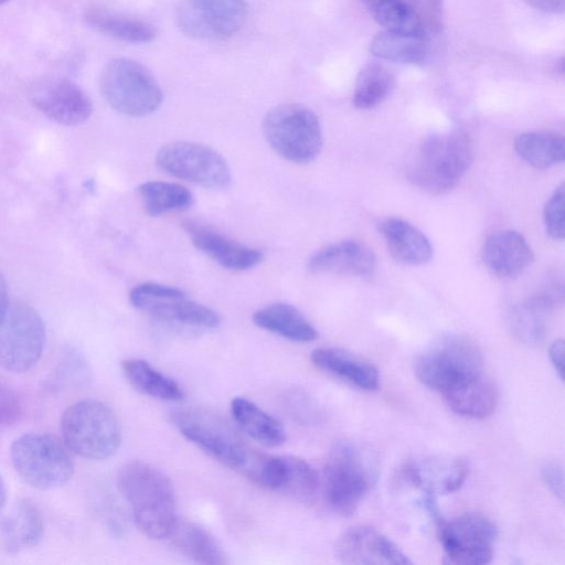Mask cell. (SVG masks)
Masks as SVG:
<instances>
[{
  "label": "cell",
  "instance_id": "obj_25",
  "mask_svg": "<svg viewBox=\"0 0 565 565\" xmlns=\"http://www.w3.org/2000/svg\"><path fill=\"white\" fill-rule=\"evenodd\" d=\"M380 232L388 253L396 262L418 266L430 260L433 247L429 239L407 221L386 218L380 224Z\"/></svg>",
  "mask_w": 565,
  "mask_h": 565
},
{
  "label": "cell",
  "instance_id": "obj_20",
  "mask_svg": "<svg viewBox=\"0 0 565 565\" xmlns=\"http://www.w3.org/2000/svg\"><path fill=\"white\" fill-rule=\"evenodd\" d=\"M313 274L347 275L370 278L376 268L373 252L356 241L338 242L316 252L308 260Z\"/></svg>",
  "mask_w": 565,
  "mask_h": 565
},
{
  "label": "cell",
  "instance_id": "obj_35",
  "mask_svg": "<svg viewBox=\"0 0 565 565\" xmlns=\"http://www.w3.org/2000/svg\"><path fill=\"white\" fill-rule=\"evenodd\" d=\"M137 191L146 212L152 216L186 210L193 201L191 192L179 183L149 181Z\"/></svg>",
  "mask_w": 565,
  "mask_h": 565
},
{
  "label": "cell",
  "instance_id": "obj_23",
  "mask_svg": "<svg viewBox=\"0 0 565 565\" xmlns=\"http://www.w3.org/2000/svg\"><path fill=\"white\" fill-rule=\"evenodd\" d=\"M312 364L329 375L362 391L380 384L379 370L370 361L340 348H318L311 352Z\"/></svg>",
  "mask_w": 565,
  "mask_h": 565
},
{
  "label": "cell",
  "instance_id": "obj_3",
  "mask_svg": "<svg viewBox=\"0 0 565 565\" xmlns=\"http://www.w3.org/2000/svg\"><path fill=\"white\" fill-rule=\"evenodd\" d=\"M61 431L70 451L93 460L111 457L121 443L116 413L104 402L93 398L77 401L65 409Z\"/></svg>",
  "mask_w": 565,
  "mask_h": 565
},
{
  "label": "cell",
  "instance_id": "obj_31",
  "mask_svg": "<svg viewBox=\"0 0 565 565\" xmlns=\"http://www.w3.org/2000/svg\"><path fill=\"white\" fill-rule=\"evenodd\" d=\"M121 369L129 384L143 395L168 402L180 401L183 397L181 386L173 379L145 360H125Z\"/></svg>",
  "mask_w": 565,
  "mask_h": 565
},
{
  "label": "cell",
  "instance_id": "obj_1",
  "mask_svg": "<svg viewBox=\"0 0 565 565\" xmlns=\"http://www.w3.org/2000/svg\"><path fill=\"white\" fill-rule=\"evenodd\" d=\"M117 487L139 530L151 539H168L179 519L171 480L154 466L134 460L118 471Z\"/></svg>",
  "mask_w": 565,
  "mask_h": 565
},
{
  "label": "cell",
  "instance_id": "obj_14",
  "mask_svg": "<svg viewBox=\"0 0 565 565\" xmlns=\"http://www.w3.org/2000/svg\"><path fill=\"white\" fill-rule=\"evenodd\" d=\"M438 539L445 557L454 564H488L493 557L495 525L486 516L465 513L449 520L439 519Z\"/></svg>",
  "mask_w": 565,
  "mask_h": 565
},
{
  "label": "cell",
  "instance_id": "obj_15",
  "mask_svg": "<svg viewBox=\"0 0 565 565\" xmlns=\"http://www.w3.org/2000/svg\"><path fill=\"white\" fill-rule=\"evenodd\" d=\"M247 14L245 0H183L177 20L181 31L189 36L223 40L243 28Z\"/></svg>",
  "mask_w": 565,
  "mask_h": 565
},
{
  "label": "cell",
  "instance_id": "obj_24",
  "mask_svg": "<svg viewBox=\"0 0 565 565\" xmlns=\"http://www.w3.org/2000/svg\"><path fill=\"white\" fill-rule=\"evenodd\" d=\"M44 533L42 514L30 500L17 501L0 522V541L9 554L21 553L39 544Z\"/></svg>",
  "mask_w": 565,
  "mask_h": 565
},
{
  "label": "cell",
  "instance_id": "obj_8",
  "mask_svg": "<svg viewBox=\"0 0 565 565\" xmlns=\"http://www.w3.org/2000/svg\"><path fill=\"white\" fill-rule=\"evenodd\" d=\"M372 479L371 467L360 448L347 440L332 446L323 471V491L333 511L353 514L369 492Z\"/></svg>",
  "mask_w": 565,
  "mask_h": 565
},
{
  "label": "cell",
  "instance_id": "obj_43",
  "mask_svg": "<svg viewBox=\"0 0 565 565\" xmlns=\"http://www.w3.org/2000/svg\"><path fill=\"white\" fill-rule=\"evenodd\" d=\"M531 7L548 12V13H563L565 0H524Z\"/></svg>",
  "mask_w": 565,
  "mask_h": 565
},
{
  "label": "cell",
  "instance_id": "obj_37",
  "mask_svg": "<svg viewBox=\"0 0 565 565\" xmlns=\"http://www.w3.org/2000/svg\"><path fill=\"white\" fill-rule=\"evenodd\" d=\"M543 221L547 234L554 239L565 236V184L553 192L543 210Z\"/></svg>",
  "mask_w": 565,
  "mask_h": 565
},
{
  "label": "cell",
  "instance_id": "obj_22",
  "mask_svg": "<svg viewBox=\"0 0 565 565\" xmlns=\"http://www.w3.org/2000/svg\"><path fill=\"white\" fill-rule=\"evenodd\" d=\"M563 300V288L550 286L515 306L510 315V326L521 341L541 342L548 328L552 312Z\"/></svg>",
  "mask_w": 565,
  "mask_h": 565
},
{
  "label": "cell",
  "instance_id": "obj_45",
  "mask_svg": "<svg viewBox=\"0 0 565 565\" xmlns=\"http://www.w3.org/2000/svg\"><path fill=\"white\" fill-rule=\"evenodd\" d=\"M6 500H7V488H6V484L2 480V478L0 477V511L4 507Z\"/></svg>",
  "mask_w": 565,
  "mask_h": 565
},
{
  "label": "cell",
  "instance_id": "obj_7",
  "mask_svg": "<svg viewBox=\"0 0 565 565\" xmlns=\"http://www.w3.org/2000/svg\"><path fill=\"white\" fill-rule=\"evenodd\" d=\"M263 132L268 145L294 163L312 161L322 147L317 115L300 104H281L270 109L264 118Z\"/></svg>",
  "mask_w": 565,
  "mask_h": 565
},
{
  "label": "cell",
  "instance_id": "obj_19",
  "mask_svg": "<svg viewBox=\"0 0 565 565\" xmlns=\"http://www.w3.org/2000/svg\"><path fill=\"white\" fill-rule=\"evenodd\" d=\"M182 226L192 244L224 268L245 270L262 262L260 250L246 246L209 225L186 221Z\"/></svg>",
  "mask_w": 565,
  "mask_h": 565
},
{
  "label": "cell",
  "instance_id": "obj_21",
  "mask_svg": "<svg viewBox=\"0 0 565 565\" xmlns=\"http://www.w3.org/2000/svg\"><path fill=\"white\" fill-rule=\"evenodd\" d=\"M482 259L493 275L514 278L531 265L533 252L522 234L504 230L492 233L486 239Z\"/></svg>",
  "mask_w": 565,
  "mask_h": 565
},
{
  "label": "cell",
  "instance_id": "obj_2",
  "mask_svg": "<svg viewBox=\"0 0 565 565\" xmlns=\"http://www.w3.org/2000/svg\"><path fill=\"white\" fill-rule=\"evenodd\" d=\"M472 161L466 131L454 129L425 138L408 169V178L422 190L439 194L455 188Z\"/></svg>",
  "mask_w": 565,
  "mask_h": 565
},
{
  "label": "cell",
  "instance_id": "obj_38",
  "mask_svg": "<svg viewBox=\"0 0 565 565\" xmlns=\"http://www.w3.org/2000/svg\"><path fill=\"white\" fill-rule=\"evenodd\" d=\"M286 408L301 424H313L320 417V411L315 401L301 391H294L287 395Z\"/></svg>",
  "mask_w": 565,
  "mask_h": 565
},
{
  "label": "cell",
  "instance_id": "obj_27",
  "mask_svg": "<svg viewBox=\"0 0 565 565\" xmlns=\"http://www.w3.org/2000/svg\"><path fill=\"white\" fill-rule=\"evenodd\" d=\"M173 546L190 559L206 565H223L227 557L215 536L203 525L178 519L168 536Z\"/></svg>",
  "mask_w": 565,
  "mask_h": 565
},
{
  "label": "cell",
  "instance_id": "obj_30",
  "mask_svg": "<svg viewBox=\"0 0 565 565\" xmlns=\"http://www.w3.org/2000/svg\"><path fill=\"white\" fill-rule=\"evenodd\" d=\"M231 414L237 426L250 438L266 447H278L286 440L281 423L245 397L231 402Z\"/></svg>",
  "mask_w": 565,
  "mask_h": 565
},
{
  "label": "cell",
  "instance_id": "obj_34",
  "mask_svg": "<svg viewBox=\"0 0 565 565\" xmlns=\"http://www.w3.org/2000/svg\"><path fill=\"white\" fill-rule=\"evenodd\" d=\"M514 149L530 166L547 169L563 162L565 140L555 132H524L515 138Z\"/></svg>",
  "mask_w": 565,
  "mask_h": 565
},
{
  "label": "cell",
  "instance_id": "obj_13",
  "mask_svg": "<svg viewBox=\"0 0 565 565\" xmlns=\"http://www.w3.org/2000/svg\"><path fill=\"white\" fill-rule=\"evenodd\" d=\"M262 487L300 502L312 501L319 490L317 471L296 456H264L250 452L242 468Z\"/></svg>",
  "mask_w": 565,
  "mask_h": 565
},
{
  "label": "cell",
  "instance_id": "obj_41",
  "mask_svg": "<svg viewBox=\"0 0 565 565\" xmlns=\"http://www.w3.org/2000/svg\"><path fill=\"white\" fill-rule=\"evenodd\" d=\"M542 478L551 492L561 501L564 497V471L558 462L552 461L543 466Z\"/></svg>",
  "mask_w": 565,
  "mask_h": 565
},
{
  "label": "cell",
  "instance_id": "obj_17",
  "mask_svg": "<svg viewBox=\"0 0 565 565\" xmlns=\"http://www.w3.org/2000/svg\"><path fill=\"white\" fill-rule=\"evenodd\" d=\"M469 466L466 459L454 455L415 457L403 467L405 479L425 494H449L461 488Z\"/></svg>",
  "mask_w": 565,
  "mask_h": 565
},
{
  "label": "cell",
  "instance_id": "obj_40",
  "mask_svg": "<svg viewBox=\"0 0 565 565\" xmlns=\"http://www.w3.org/2000/svg\"><path fill=\"white\" fill-rule=\"evenodd\" d=\"M87 373V367L85 361L77 352H72L60 365L58 370L55 373V376L52 377V386H57L61 388L64 385L70 384L71 381L77 382L76 377H84Z\"/></svg>",
  "mask_w": 565,
  "mask_h": 565
},
{
  "label": "cell",
  "instance_id": "obj_36",
  "mask_svg": "<svg viewBox=\"0 0 565 565\" xmlns=\"http://www.w3.org/2000/svg\"><path fill=\"white\" fill-rule=\"evenodd\" d=\"M394 84L391 72L380 64H367L359 73L354 86L353 105L370 109L381 104Z\"/></svg>",
  "mask_w": 565,
  "mask_h": 565
},
{
  "label": "cell",
  "instance_id": "obj_18",
  "mask_svg": "<svg viewBox=\"0 0 565 565\" xmlns=\"http://www.w3.org/2000/svg\"><path fill=\"white\" fill-rule=\"evenodd\" d=\"M337 558L344 564H411L409 558L384 534L371 526H353L343 532L334 546Z\"/></svg>",
  "mask_w": 565,
  "mask_h": 565
},
{
  "label": "cell",
  "instance_id": "obj_5",
  "mask_svg": "<svg viewBox=\"0 0 565 565\" xmlns=\"http://www.w3.org/2000/svg\"><path fill=\"white\" fill-rule=\"evenodd\" d=\"M11 463L18 476L40 490L66 484L73 477L74 462L68 448L58 438L44 433H28L10 447Z\"/></svg>",
  "mask_w": 565,
  "mask_h": 565
},
{
  "label": "cell",
  "instance_id": "obj_16",
  "mask_svg": "<svg viewBox=\"0 0 565 565\" xmlns=\"http://www.w3.org/2000/svg\"><path fill=\"white\" fill-rule=\"evenodd\" d=\"M32 105L50 120L63 126L84 124L93 114L87 93L66 78H44L30 88Z\"/></svg>",
  "mask_w": 565,
  "mask_h": 565
},
{
  "label": "cell",
  "instance_id": "obj_9",
  "mask_svg": "<svg viewBox=\"0 0 565 565\" xmlns=\"http://www.w3.org/2000/svg\"><path fill=\"white\" fill-rule=\"evenodd\" d=\"M129 300L138 310L172 328L209 331L221 323L217 312L189 299L177 287L143 282L131 289Z\"/></svg>",
  "mask_w": 565,
  "mask_h": 565
},
{
  "label": "cell",
  "instance_id": "obj_32",
  "mask_svg": "<svg viewBox=\"0 0 565 565\" xmlns=\"http://www.w3.org/2000/svg\"><path fill=\"white\" fill-rule=\"evenodd\" d=\"M370 52L382 60L418 64L426 60L429 42L427 36L383 31L371 41Z\"/></svg>",
  "mask_w": 565,
  "mask_h": 565
},
{
  "label": "cell",
  "instance_id": "obj_46",
  "mask_svg": "<svg viewBox=\"0 0 565 565\" xmlns=\"http://www.w3.org/2000/svg\"><path fill=\"white\" fill-rule=\"evenodd\" d=\"M8 1H10V0H0V4L6 3Z\"/></svg>",
  "mask_w": 565,
  "mask_h": 565
},
{
  "label": "cell",
  "instance_id": "obj_11",
  "mask_svg": "<svg viewBox=\"0 0 565 565\" xmlns=\"http://www.w3.org/2000/svg\"><path fill=\"white\" fill-rule=\"evenodd\" d=\"M45 343V326L30 305L15 302L0 321V369L13 373L31 370Z\"/></svg>",
  "mask_w": 565,
  "mask_h": 565
},
{
  "label": "cell",
  "instance_id": "obj_26",
  "mask_svg": "<svg viewBox=\"0 0 565 565\" xmlns=\"http://www.w3.org/2000/svg\"><path fill=\"white\" fill-rule=\"evenodd\" d=\"M373 19L385 31L428 36L434 26L423 17L412 0H361Z\"/></svg>",
  "mask_w": 565,
  "mask_h": 565
},
{
  "label": "cell",
  "instance_id": "obj_28",
  "mask_svg": "<svg viewBox=\"0 0 565 565\" xmlns=\"http://www.w3.org/2000/svg\"><path fill=\"white\" fill-rule=\"evenodd\" d=\"M253 321L260 329L294 342H311L318 337L311 322L297 308L284 302L258 309Z\"/></svg>",
  "mask_w": 565,
  "mask_h": 565
},
{
  "label": "cell",
  "instance_id": "obj_10",
  "mask_svg": "<svg viewBox=\"0 0 565 565\" xmlns=\"http://www.w3.org/2000/svg\"><path fill=\"white\" fill-rule=\"evenodd\" d=\"M178 430L215 460L242 469L250 451L238 431L222 416L202 408H183L172 414Z\"/></svg>",
  "mask_w": 565,
  "mask_h": 565
},
{
  "label": "cell",
  "instance_id": "obj_4",
  "mask_svg": "<svg viewBox=\"0 0 565 565\" xmlns=\"http://www.w3.org/2000/svg\"><path fill=\"white\" fill-rule=\"evenodd\" d=\"M417 379L430 390L446 394L483 373V360L477 344L459 334L446 335L415 360Z\"/></svg>",
  "mask_w": 565,
  "mask_h": 565
},
{
  "label": "cell",
  "instance_id": "obj_44",
  "mask_svg": "<svg viewBox=\"0 0 565 565\" xmlns=\"http://www.w3.org/2000/svg\"><path fill=\"white\" fill-rule=\"evenodd\" d=\"M9 306H10V303H9L8 285H7L4 277L0 273V321L6 316V313L9 309Z\"/></svg>",
  "mask_w": 565,
  "mask_h": 565
},
{
  "label": "cell",
  "instance_id": "obj_33",
  "mask_svg": "<svg viewBox=\"0 0 565 565\" xmlns=\"http://www.w3.org/2000/svg\"><path fill=\"white\" fill-rule=\"evenodd\" d=\"M86 22L98 32L130 43H148L156 38L152 24L113 13L106 10L92 9L85 15Z\"/></svg>",
  "mask_w": 565,
  "mask_h": 565
},
{
  "label": "cell",
  "instance_id": "obj_12",
  "mask_svg": "<svg viewBox=\"0 0 565 565\" xmlns=\"http://www.w3.org/2000/svg\"><path fill=\"white\" fill-rule=\"evenodd\" d=\"M156 161L166 173L203 188L222 189L231 181L226 160L205 145L171 142L158 151Z\"/></svg>",
  "mask_w": 565,
  "mask_h": 565
},
{
  "label": "cell",
  "instance_id": "obj_6",
  "mask_svg": "<svg viewBox=\"0 0 565 565\" xmlns=\"http://www.w3.org/2000/svg\"><path fill=\"white\" fill-rule=\"evenodd\" d=\"M99 88L111 108L131 117L153 113L163 99L153 74L141 63L126 57L114 58L104 66Z\"/></svg>",
  "mask_w": 565,
  "mask_h": 565
},
{
  "label": "cell",
  "instance_id": "obj_42",
  "mask_svg": "<svg viewBox=\"0 0 565 565\" xmlns=\"http://www.w3.org/2000/svg\"><path fill=\"white\" fill-rule=\"evenodd\" d=\"M551 363L556 371L559 379H564V341L562 339L555 340L548 349Z\"/></svg>",
  "mask_w": 565,
  "mask_h": 565
},
{
  "label": "cell",
  "instance_id": "obj_39",
  "mask_svg": "<svg viewBox=\"0 0 565 565\" xmlns=\"http://www.w3.org/2000/svg\"><path fill=\"white\" fill-rule=\"evenodd\" d=\"M23 413V402L18 392L0 381V427L14 425Z\"/></svg>",
  "mask_w": 565,
  "mask_h": 565
},
{
  "label": "cell",
  "instance_id": "obj_29",
  "mask_svg": "<svg viewBox=\"0 0 565 565\" xmlns=\"http://www.w3.org/2000/svg\"><path fill=\"white\" fill-rule=\"evenodd\" d=\"M444 396L456 414L473 419L489 417L495 411L499 401L494 382L483 373Z\"/></svg>",
  "mask_w": 565,
  "mask_h": 565
}]
</instances>
